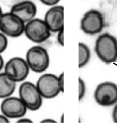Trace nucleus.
Instances as JSON below:
<instances>
[{
  "label": "nucleus",
  "mask_w": 117,
  "mask_h": 123,
  "mask_svg": "<svg viewBox=\"0 0 117 123\" xmlns=\"http://www.w3.org/2000/svg\"><path fill=\"white\" fill-rule=\"evenodd\" d=\"M29 70L26 60L19 57L10 58L4 66V72L16 82L25 80L28 76Z\"/></svg>",
  "instance_id": "9"
},
{
  "label": "nucleus",
  "mask_w": 117,
  "mask_h": 123,
  "mask_svg": "<svg viewBox=\"0 0 117 123\" xmlns=\"http://www.w3.org/2000/svg\"><path fill=\"white\" fill-rule=\"evenodd\" d=\"M58 84H59L60 87L61 91L63 92L64 91V74L63 73H61L59 76H58Z\"/></svg>",
  "instance_id": "19"
},
{
  "label": "nucleus",
  "mask_w": 117,
  "mask_h": 123,
  "mask_svg": "<svg viewBox=\"0 0 117 123\" xmlns=\"http://www.w3.org/2000/svg\"><path fill=\"white\" fill-rule=\"evenodd\" d=\"M19 97L30 111L39 110L43 104V97L36 85L32 82L25 81L20 85Z\"/></svg>",
  "instance_id": "3"
},
{
  "label": "nucleus",
  "mask_w": 117,
  "mask_h": 123,
  "mask_svg": "<svg viewBox=\"0 0 117 123\" xmlns=\"http://www.w3.org/2000/svg\"><path fill=\"white\" fill-rule=\"evenodd\" d=\"M40 1L44 5L53 6L56 5L60 1V0H40Z\"/></svg>",
  "instance_id": "18"
},
{
  "label": "nucleus",
  "mask_w": 117,
  "mask_h": 123,
  "mask_svg": "<svg viewBox=\"0 0 117 123\" xmlns=\"http://www.w3.org/2000/svg\"><path fill=\"white\" fill-rule=\"evenodd\" d=\"M41 123H56V121L51 118H46V119L43 120Z\"/></svg>",
  "instance_id": "24"
},
{
  "label": "nucleus",
  "mask_w": 117,
  "mask_h": 123,
  "mask_svg": "<svg viewBox=\"0 0 117 123\" xmlns=\"http://www.w3.org/2000/svg\"><path fill=\"white\" fill-rule=\"evenodd\" d=\"M8 45V40L6 36L0 31V54L6 49Z\"/></svg>",
  "instance_id": "16"
},
{
  "label": "nucleus",
  "mask_w": 117,
  "mask_h": 123,
  "mask_svg": "<svg viewBox=\"0 0 117 123\" xmlns=\"http://www.w3.org/2000/svg\"><path fill=\"white\" fill-rule=\"evenodd\" d=\"M98 57L105 64H110L117 60V40L114 36L104 33L98 37L95 43Z\"/></svg>",
  "instance_id": "1"
},
{
  "label": "nucleus",
  "mask_w": 117,
  "mask_h": 123,
  "mask_svg": "<svg viewBox=\"0 0 117 123\" xmlns=\"http://www.w3.org/2000/svg\"><path fill=\"white\" fill-rule=\"evenodd\" d=\"M37 11L36 4L29 0L18 2L13 5L10 9V12L18 16L25 23L34 18Z\"/></svg>",
  "instance_id": "12"
},
{
  "label": "nucleus",
  "mask_w": 117,
  "mask_h": 123,
  "mask_svg": "<svg viewBox=\"0 0 117 123\" xmlns=\"http://www.w3.org/2000/svg\"><path fill=\"white\" fill-rule=\"evenodd\" d=\"M4 66V58H3L2 55H1V54H0V71L2 69Z\"/></svg>",
  "instance_id": "23"
},
{
  "label": "nucleus",
  "mask_w": 117,
  "mask_h": 123,
  "mask_svg": "<svg viewBox=\"0 0 117 123\" xmlns=\"http://www.w3.org/2000/svg\"><path fill=\"white\" fill-rule=\"evenodd\" d=\"M36 85L42 97L46 99L55 98L62 92L58 84V76L52 73L42 74Z\"/></svg>",
  "instance_id": "8"
},
{
  "label": "nucleus",
  "mask_w": 117,
  "mask_h": 123,
  "mask_svg": "<svg viewBox=\"0 0 117 123\" xmlns=\"http://www.w3.org/2000/svg\"><path fill=\"white\" fill-rule=\"evenodd\" d=\"M3 14L2 13V8H1V6H0V18H1V16H2V14Z\"/></svg>",
  "instance_id": "25"
},
{
  "label": "nucleus",
  "mask_w": 117,
  "mask_h": 123,
  "mask_svg": "<svg viewBox=\"0 0 117 123\" xmlns=\"http://www.w3.org/2000/svg\"><path fill=\"white\" fill-rule=\"evenodd\" d=\"M17 123H33V121L31 120V119L28 118H20L19 120L17 121Z\"/></svg>",
  "instance_id": "21"
},
{
  "label": "nucleus",
  "mask_w": 117,
  "mask_h": 123,
  "mask_svg": "<svg viewBox=\"0 0 117 123\" xmlns=\"http://www.w3.org/2000/svg\"><path fill=\"white\" fill-rule=\"evenodd\" d=\"M27 110L26 105L20 97H6L1 104V112L9 118L22 117L26 113Z\"/></svg>",
  "instance_id": "10"
},
{
  "label": "nucleus",
  "mask_w": 117,
  "mask_h": 123,
  "mask_svg": "<svg viewBox=\"0 0 117 123\" xmlns=\"http://www.w3.org/2000/svg\"><path fill=\"white\" fill-rule=\"evenodd\" d=\"M104 19L102 13L97 9H91L84 14L80 21V28L85 34L95 35L102 31Z\"/></svg>",
  "instance_id": "6"
},
{
  "label": "nucleus",
  "mask_w": 117,
  "mask_h": 123,
  "mask_svg": "<svg viewBox=\"0 0 117 123\" xmlns=\"http://www.w3.org/2000/svg\"><path fill=\"white\" fill-rule=\"evenodd\" d=\"M25 60L30 70L36 73L44 72L50 64L48 52L46 49L39 45L32 46L28 49Z\"/></svg>",
  "instance_id": "2"
},
{
  "label": "nucleus",
  "mask_w": 117,
  "mask_h": 123,
  "mask_svg": "<svg viewBox=\"0 0 117 123\" xmlns=\"http://www.w3.org/2000/svg\"><path fill=\"white\" fill-rule=\"evenodd\" d=\"M24 34L30 41L39 43L46 41L51 31L44 19L34 18L25 23Z\"/></svg>",
  "instance_id": "4"
},
{
  "label": "nucleus",
  "mask_w": 117,
  "mask_h": 123,
  "mask_svg": "<svg viewBox=\"0 0 117 123\" xmlns=\"http://www.w3.org/2000/svg\"><path fill=\"white\" fill-rule=\"evenodd\" d=\"M16 82L5 72L0 73V98L11 96L16 90Z\"/></svg>",
  "instance_id": "13"
},
{
  "label": "nucleus",
  "mask_w": 117,
  "mask_h": 123,
  "mask_svg": "<svg viewBox=\"0 0 117 123\" xmlns=\"http://www.w3.org/2000/svg\"><path fill=\"white\" fill-rule=\"evenodd\" d=\"M91 58L89 47L83 43H79V68H83L88 64Z\"/></svg>",
  "instance_id": "14"
},
{
  "label": "nucleus",
  "mask_w": 117,
  "mask_h": 123,
  "mask_svg": "<svg viewBox=\"0 0 117 123\" xmlns=\"http://www.w3.org/2000/svg\"><path fill=\"white\" fill-rule=\"evenodd\" d=\"M25 23L13 13H3L0 18V31L6 36L17 38L24 33Z\"/></svg>",
  "instance_id": "5"
},
{
  "label": "nucleus",
  "mask_w": 117,
  "mask_h": 123,
  "mask_svg": "<svg viewBox=\"0 0 117 123\" xmlns=\"http://www.w3.org/2000/svg\"><path fill=\"white\" fill-rule=\"evenodd\" d=\"M9 123V118L5 116L4 115H0V123Z\"/></svg>",
  "instance_id": "22"
},
{
  "label": "nucleus",
  "mask_w": 117,
  "mask_h": 123,
  "mask_svg": "<svg viewBox=\"0 0 117 123\" xmlns=\"http://www.w3.org/2000/svg\"><path fill=\"white\" fill-rule=\"evenodd\" d=\"M86 93V85L82 78H79V100L83 98Z\"/></svg>",
  "instance_id": "15"
},
{
  "label": "nucleus",
  "mask_w": 117,
  "mask_h": 123,
  "mask_svg": "<svg viewBox=\"0 0 117 123\" xmlns=\"http://www.w3.org/2000/svg\"><path fill=\"white\" fill-rule=\"evenodd\" d=\"M94 99L102 106H110L117 103V85L112 82H101L96 88Z\"/></svg>",
  "instance_id": "7"
},
{
  "label": "nucleus",
  "mask_w": 117,
  "mask_h": 123,
  "mask_svg": "<svg viewBox=\"0 0 117 123\" xmlns=\"http://www.w3.org/2000/svg\"><path fill=\"white\" fill-rule=\"evenodd\" d=\"M112 119H113V121H114L115 123H117V104L115 105L113 109V111H112Z\"/></svg>",
  "instance_id": "20"
},
{
  "label": "nucleus",
  "mask_w": 117,
  "mask_h": 123,
  "mask_svg": "<svg viewBox=\"0 0 117 123\" xmlns=\"http://www.w3.org/2000/svg\"><path fill=\"white\" fill-rule=\"evenodd\" d=\"M44 20L51 32L58 33L64 29V7L61 5L53 6L47 10Z\"/></svg>",
  "instance_id": "11"
},
{
  "label": "nucleus",
  "mask_w": 117,
  "mask_h": 123,
  "mask_svg": "<svg viewBox=\"0 0 117 123\" xmlns=\"http://www.w3.org/2000/svg\"><path fill=\"white\" fill-rule=\"evenodd\" d=\"M57 42L61 46H64V29H62L57 33Z\"/></svg>",
  "instance_id": "17"
}]
</instances>
